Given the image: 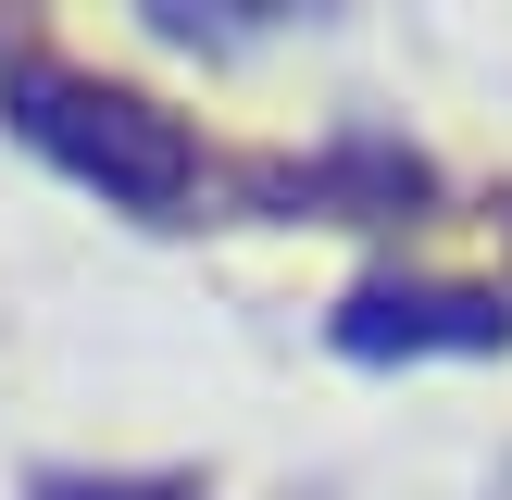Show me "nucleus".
<instances>
[{
  "mask_svg": "<svg viewBox=\"0 0 512 500\" xmlns=\"http://www.w3.org/2000/svg\"><path fill=\"white\" fill-rule=\"evenodd\" d=\"M0 125H13L38 163H63L75 188H100L113 213L163 225L200 200V138L188 113H163L150 88L125 75H88V63H0Z\"/></svg>",
  "mask_w": 512,
  "mask_h": 500,
  "instance_id": "1",
  "label": "nucleus"
},
{
  "mask_svg": "<svg viewBox=\"0 0 512 500\" xmlns=\"http://www.w3.org/2000/svg\"><path fill=\"white\" fill-rule=\"evenodd\" d=\"M325 338L350 363H488V350H512V300L463 288V275H363Z\"/></svg>",
  "mask_w": 512,
  "mask_h": 500,
  "instance_id": "2",
  "label": "nucleus"
},
{
  "mask_svg": "<svg viewBox=\"0 0 512 500\" xmlns=\"http://www.w3.org/2000/svg\"><path fill=\"white\" fill-rule=\"evenodd\" d=\"M25 500H200V488H188V475H63V463H50Z\"/></svg>",
  "mask_w": 512,
  "mask_h": 500,
  "instance_id": "3",
  "label": "nucleus"
}]
</instances>
